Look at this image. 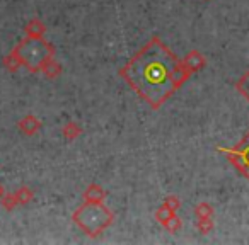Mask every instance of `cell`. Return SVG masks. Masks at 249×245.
<instances>
[{
	"mask_svg": "<svg viewBox=\"0 0 249 245\" xmlns=\"http://www.w3.org/2000/svg\"><path fill=\"white\" fill-rule=\"evenodd\" d=\"M120 77L157 111L188 82L191 72L159 36H154L121 66Z\"/></svg>",
	"mask_w": 249,
	"mask_h": 245,
	"instance_id": "obj_1",
	"label": "cell"
},
{
	"mask_svg": "<svg viewBox=\"0 0 249 245\" xmlns=\"http://www.w3.org/2000/svg\"><path fill=\"white\" fill-rule=\"evenodd\" d=\"M72 221L90 238H97L114 223V213L104 203L84 201L72 213Z\"/></svg>",
	"mask_w": 249,
	"mask_h": 245,
	"instance_id": "obj_2",
	"label": "cell"
},
{
	"mask_svg": "<svg viewBox=\"0 0 249 245\" xmlns=\"http://www.w3.org/2000/svg\"><path fill=\"white\" fill-rule=\"evenodd\" d=\"M14 49L19 55V58H21L22 66H26L31 73L39 72L43 63L55 56V48H53V45H50L45 39L26 38V39H22V41H19L18 45L14 46Z\"/></svg>",
	"mask_w": 249,
	"mask_h": 245,
	"instance_id": "obj_3",
	"label": "cell"
},
{
	"mask_svg": "<svg viewBox=\"0 0 249 245\" xmlns=\"http://www.w3.org/2000/svg\"><path fill=\"white\" fill-rule=\"evenodd\" d=\"M227 160L231 162V165L241 174L244 179L249 180V131L241 138V142L232 148H218Z\"/></svg>",
	"mask_w": 249,
	"mask_h": 245,
	"instance_id": "obj_4",
	"label": "cell"
},
{
	"mask_svg": "<svg viewBox=\"0 0 249 245\" xmlns=\"http://www.w3.org/2000/svg\"><path fill=\"white\" fill-rule=\"evenodd\" d=\"M18 128L22 135L26 136H35L36 133L41 130V119L36 117L35 114H26L24 117H21L18 123Z\"/></svg>",
	"mask_w": 249,
	"mask_h": 245,
	"instance_id": "obj_5",
	"label": "cell"
},
{
	"mask_svg": "<svg viewBox=\"0 0 249 245\" xmlns=\"http://www.w3.org/2000/svg\"><path fill=\"white\" fill-rule=\"evenodd\" d=\"M183 62L191 73L200 72V70H203L205 66H207V58H205L203 53L198 51V49H191V51H188L186 56L183 58Z\"/></svg>",
	"mask_w": 249,
	"mask_h": 245,
	"instance_id": "obj_6",
	"label": "cell"
},
{
	"mask_svg": "<svg viewBox=\"0 0 249 245\" xmlns=\"http://www.w3.org/2000/svg\"><path fill=\"white\" fill-rule=\"evenodd\" d=\"M24 34L26 38H31V39H45L46 34V26L41 19L35 17L24 26Z\"/></svg>",
	"mask_w": 249,
	"mask_h": 245,
	"instance_id": "obj_7",
	"label": "cell"
},
{
	"mask_svg": "<svg viewBox=\"0 0 249 245\" xmlns=\"http://www.w3.org/2000/svg\"><path fill=\"white\" fill-rule=\"evenodd\" d=\"M106 196H107L106 191H104L99 184H94V182L89 184V186L86 187V191L82 193L84 201H87V203H104Z\"/></svg>",
	"mask_w": 249,
	"mask_h": 245,
	"instance_id": "obj_8",
	"label": "cell"
},
{
	"mask_svg": "<svg viewBox=\"0 0 249 245\" xmlns=\"http://www.w3.org/2000/svg\"><path fill=\"white\" fill-rule=\"evenodd\" d=\"M39 72L43 73V75L46 77V79L53 80V79H58L60 75H62V65H60L58 62H56V58L53 56V58L46 60L45 63H43L41 70Z\"/></svg>",
	"mask_w": 249,
	"mask_h": 245,
	"instance_id": "obj_9",
	"label": "cell"
},
{
	"mask_svg": "<svg viewBox=\"0 0 249 245\" xmlns=\"http://www.w3.org/2000/svg\"><path fill=\"white\" fill-rule=\"evenodd\" d=\"M82 133H84L82 126L79 123H75V121H69V123H65L62 126V136L65 140H69V142H75Z\"/></svg>",
	"mask_w": 249,
	"mask_h": 245,
	"instance_id": "obj_10",
	"label": "cell"
},
{
	"mask_svg": "<svg viewBox=\"0 0 249 245\" xmlns=\"http://www.w3.org/2000/svg\"><path fill=\"white\" fill-rule=\"evenodd\" d=\"M2 65H4V68L7 70V72H11V73L18 72V70L22 66L21 58H19V55L16 53L14 48H12V51L9 53V55L4 56V60H2Z\"/></svg>",
	"mask_w": 249,
	"mask_h": 245,
	"instance_id": "obj_11",
	"label": "cell"
},
{
	"mask_svg": "<svg viewBox=\"0 0 249 245\" xmlns=\"http://www.w3.org/2000/svg\"><path fill=\"white\" fill-rule=\"evenodd\" d=\"M14 196H16V199H18L19 206H26V204H29L35 199V191L29 186H21L19 189L14 191Z\"/></svg>",
	"mask_w": 249,
	"mask_h": 245,
	"instance_id": "obj_12",
	"label": "cell"
},
{
	"mask_svg": "<svg viewBox=\"0 0 249 245\" xmlns=\"http://www.w3.org/2000/svg\"><path fill=\"white\" fill-rule=\"evenodd\" d=\"M174 214H176V211H174V210H171L169 206H166V204L162 203V204H160V206L156 210V213H154V216H156L157 223H159V225H162V227H164V225H166L167 221H169L171 218L174 216Z\"/></svg>",
	"mask_w": 249,
	"mask_h": 245,
	"instance_id": "obj_13",
	"label": "cell"
},
{
	"mask_svg": "<svg viewBox=\"0 0 249 245\" xmlns=\"http://www.w3.org/2000/svg\"><path fill=\"white\" fill-rule=\"evenodd\" d=\"M235 90L249 102V70H246L241 79L235 82Z\"/></svg>",
	"mask_w": 249,
	"mask_h": 245,
	"instance_id": "obj_14",
	"label": "cell"
},
{
	"mask_svg": "<svg viewBox=\"0 0 249 245\" xmlns=\"http://www.w3.org/2000/svg\"><path fill=\"white\" fill-rule=\"evenodd\" d=\"M213 206L207 201H201L195 206V216L196 218H213Z\"/></svg>",
	"mask_w": 249,
	"mask_h": 245,
	"instance_id": "obj_15",
	"label": "cell"
},
{
	"mask_svg": "<svg viewBox=\"0 0 249 245\" xmlns=\"http://www.w3.org/2000/svg\"><path fill=\"white\" fill-rule=\"evenodd\" d=\"M195 225H196V230L203 235L210 233L213 230V220L212 218H196V223Z\"/></svg>",
	"mask_w": 249,
	"mask_h": 245,
	"instance_id": "obj_16",
	"label": "cell"
},
{
	"mask_svg": "<svg viewBox=\"0 0 249 245\" xmlns=\"http://www.w3.org/2000/svg\"><path fill=\"white\" fill-rule=\"evenodd\" d=\"M0 204H2L4 210H7V211H12L16 206H19L14 193H5L4 196H2V199H0Z\"/></svg>",
	"mask_w": 249,
	"mask_h": 245,
	"instance_id": "obj_17",
	"label": "cell"
},
{
	"mask_svg": "<svg viewBox=\"0 0 249 245\" xmlns=\"http://www.w3.org/2000/svg\"><path fill=\"white\" fill-rule=\"evenodd\" d=\"M164 228H166L167 231H171V233H176V231H179L181 228H183V220H181L178 214H174V216L164 225Z\"/></svg>",
	"mask_w": 249,
	"mask_h": 245,
	"instance_id": "obj_18",
	"label": "cell"
},
{
	"mask_svg": "<svg viewBox=\"0 0 249 245\" xmlns=\"http://www.w3.org/2000/svg\"><path fill=\"white\" fill-rule=\"evenodd\" d=\"M164 204H166V206H169L171 210L178 211L181 208V199L178 196H174V194H171V196H167L166 199H164Z\"/></svg>",
	"mask_w": 249,
	"mask_h": 245,
	"instance_id": "obj_19",
	"label": "cell"
},
{
	"mask_svg": "<svg viewBox=\"0 0 249 245\" xmlns=\"http://www.w3.org/2000/svg\"><path fill=\"white\" fill-rule=\"evenodd\" d=\"M4 194H5L4 186H2V184H0V199H2V196H4Z\"/></svg>",
	"mask_w": 249,
	"mask_h": 245,
	"instance_id": "obj_20",
	"label": "cell"
},
{
	"mask_svg": "<svg viewBox=\"0 0 249 245\" xmlns=\"http://www.w3.org/2000/svg\"><path fill=\"white\" fill-rule=\"evenodd\" d=\"M207 2H210V0H207Z\"/></svg>",
	"mask_w": 249,
	"mask_h": 245,
	"instance_id": "obj_21",
	"label": "cell"
}]
</instances>
